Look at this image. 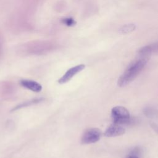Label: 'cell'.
<instances>
[{"label": "cell", "instance_id": "obj_1", "mask_svg": "<svg viewBox=\"0 0 158 158\" xmlns=\"http://www.w3.org/2000/svg\"><path fill=\"white\" fill-rule=\"evenodd\" d=\"M148 61V57H141L131 63L118 79V86L120 87L125 86L135 80L146 65Z\"/></svg>", "mask_w": 158, "mask_h": 158}, {"label": "cell", "instance_id": "obj_2", "mask_svg": "<svg viewBox=\"0 0 158 158\" xmlns=\"http://www.w3.org/2000/svg\"><path fill=\"white\" fill-rule=\"evenodd\" d=\"M111 117L113 123L122 125L128 123L130 119L128 110L123 106H115L112 109Z\"/></svg>", "mask_w": 158, "mask_h": 158}, {"label": "cell", "instance_id": "obj_3", "mask_svg": "<svg viewBox=\"0 0 158 158\" xmlns=\"http://www.w3.org/2000/svg\"><path fill=\"white\" fill-rule=\"evenodd\" d=\"M101 135V131L98 128L88 129L82 135L81 143L83 144L94 143L100 139Z\"/></svg>", "mask_w": 158, "mask_h": 158}, {"label": "cell", "instance_id": "obj_4", "mask_svg": "<svg viewBox=\"0 0 158 158\" xmlns=\"http://www.w3.org/2000/svg\"><path fill=\"white\" fill-rule=\"evenodd\" d=\"M85 67L84 64H80L69 69L64 75L58 80V83L60 84H64L68 82L73 77L74 75L83 70Z\"/></svg>", "mask_w": 158, "mask_h": 158}, {"label": "cell", "instance_id": "obj_5", "mask_svg": "<svg viewBox=\"0 0 158 158\" xmlns=\"http://www.w3.org/2000/svg\"><path fill=\"white\" fill-rule=\"evenodd\" d=\"M125 133V129L121 125L113 123L109 125L104 131V136L107 137H115L122 135Z\"/></svg>", "mask_w": 158, "mask_h": 158}, {"label": "cell", "instance_id": "obj_6", "mask_svg": "<svg viewBox=\"0 0 158 158\" xmlns=\"http://www.w3.org/2000/svg\"><path fill=\"white\" fill-rule=\"evenodd\" d=\"M20 85L23 87L34 92L38 93L42 89V86L40 83L31 80H22L20 81Z\"/></svg>", "mask_w": 158, "mask_h": 158}, {"label": "cell", "instance_id": "obj_7", "mask_svg": "<svg viewBox=\"0 0 158 158\" xmlns=\"http://www.w3.org/2000/svg\"><path fill=\"white\" fill-rule=\"evenodd\" d=\"M136 28V26L134 24H127L122 26L119 29V33L121 34H127L131 33Z\"/></svg>", "mask_w": 158, "mask_h": 158}, {"label": "cell", "instance_id": "obj_8", "mask_svg": "<svg viewBox=\"0 0 158 158\" xmlns=\"http://www.w3.org/2000/svg\"><path fill=\"white\" fill-rule=\"evenodd\" d=\"M64 22L67 25H72L73 23H75L74 20L73 19H66L64 20Z\"/></svg>", "mask_w": 158, "mask_h": 158}, {"label": "cell", "instance_id": "obj_9", "mask_svg": "<svg viewBox=\"0 0 158 158\" xmlns=\"http://www.w3.org/2000/svg\"><path fill=\"white\" fill-rule=\"evenodd\" d=\"M151 127H152V128L158 133V125L155 124V123H152L151 124Z\"/></svg>", "mask_w": 158, "mask_h": 158}, {"label": "cell", "instance_id": "obj_10", "mask_svg": "<svg viewBox=\"0 0 158 158\" xmlns=\"http://www.w3.org/2000/svg\"><path fill=\"white\" fill-rule=\"evenodd\" d=\"M126 158H139L136 155H135V154H131V155H129Z\"/></svg>", "mask_w": 158, "mask_h": 158}]
</instances>
